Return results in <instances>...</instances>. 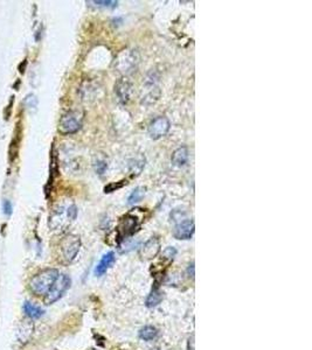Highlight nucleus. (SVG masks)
Instances as JSON below:
<instances>
[{"label": "nucleus", "instance_id": "f257e3e1", "mask_svg": "<svg viewBox=\"0 0 312 350\" xmlns=\"http://www.w3.org/2000/svg\"><path fill=\"white\" fill-rule=\"evenodd\" d=\"M59 277V271L55 268H47L34 276L29 282V288L34 294L46 295L51 290L53 284Z\"/></svg>", "mask_w": 312, "mask_h": 350}, {"label": "nucleus", "instance_id": "f03ea898", "mask_svg": "<svg viewBox=\"0 0 312 350\" xmlns=\"http://www.w3.org/2000/svg\"><path fill=\"white\" fill-rule=\"evenodd\" d=\"M140 63V54L136 49H125L115 59V69L123 75H129L137 69Z\"/></svg>", "mask_w": 312, "mask_h": 350}, {"label": "nucleus", "instance_id": "7ed1b4c3", "mask_svg": "<svg viewBox=\"0 0 312 350\" xmlns=\"http://www.w3.org/2000/svg\"><path fill=\"white\" fill-rule=\"evenodd\" d=\"M78 215V208L75 205H71L67 208L60 207L53 211L52 216L49 217V226L53 230L67 226L69 222L74 221Z\"/></svg>", "mask_w": 312, "mask_h": 350}, {"label": "nucleus", "instance_id": "20e7f679", "mask_svg": "<svg viewBox=\"0 0 312 350\" xmlns=\"http://www.w3.org/2000/svg\"><path fill=\"white\" fill-rule=\"evenodd\" d=\"M84 113L80 110H72L64 113L60 119L59 131L62 134H73L81 129Z\"/></svg>", "mask_w": 312, "mask_h": 350}, {"label": "nucleus", "instance_id": "39448f33", "mask_svg": "<svg viewBox=\"0 0 312 350\" xmlns=\"http://www.w3.org/2000/svg\"><path fill=\"white\" fill-rule=\"evenodd\" d=\"M81 248V240L76 235H67L60 243L61 256L65 263H71L78 256Z\"/></svg>", "mask_w": 312, "mask_h": 350}, {"label": "nucleus", "instance_id": "423d86ee", "mask_svg": "<svg viewBox=\"0 0 312 350\" xmlns=\"http://www.w3.org/2000/svg\"><path fill=\"white\" fill-rule=\"evenodd\" d=\"M71 278L67 275H59L55 283L53 284V286L47 294H46L45 302L47 305H52L57 300L63 297V294L67 292V290L71 287Z\"/></svg>", "mask_w": 312, "mask_h": 350}, {"label": "nucleus", "instance_id": "0eeeda50", "mask_svg": "<svg viewBox=\"0 0 312 350\" xmlns=\"http://www.w3.org/2000/svg\"><path fill=\"white\" fill-rule=\"evenodd\" d=\"M141 222L138 221V217L133 213H130L125 215L119 222L118 229L116 230V234L119 236V241H123L124 238L132 236L140 228Z\"/></svg>", "mask_w": 312, "mask_h": 350}, {"label": "nucleus", "instance_id": "6e6552de", "mask_svg": "<svg viewBox=\"0 0 312 350\" xmlns=\"http://www.w3.org/2000/svg\"><path fill=\"white\" fill-rule=\"evenodd\" d=\"M169 121L166 117H157L149 125V134L152 139H160L161 137L166 136L169 130Z\"/></svg>", "mask_w": 312, "mask_h": 350}, {"label": "nucleus", "instance_id": "1a4fd4ad", "mask_svg": "<svg viewBox=\"0 0 312 350\" xmlns=\"http://www.w3.org/2000/svg\"><path fill=\"white\" fill-rule=\"evenodd\" d=\"M115 92H116L118 101L122 104H126L130 101L131 94H132V83L126 77L118 80L115 86Z\"/></svg>", "mask_w": 312, "mask_h": 350}, {"label": "nucleus", "instance_id": "9d476101", "mask_svg": "<svg viewBox=\"0 0 312 350\" xmlns=\"http://www.w3.org/2000/svg\"><path fill=\"white\" fill-rule=\"evenodd\" d=\"M194 234L193 220H183L176 225L173 235L177 240H190Z\"/></svg>", "mask_w": 312, "mask_h": 350}, {"label": "nucleus", "instance_id": "9b49d317", "mask_svg": "<svg viewBox=\"0 0 312 350\" xmlns=\"http://www.w3.org/2000/svg\"><path fill=\"white\" fill-rule=\"evenodd\" d=\"M160 251V242L157 237H153L149 240L141 249V256L144 259H152L158 255Z\"/></svg>", "mask_w": 312, "mask_h": 350}, {"label": "nucleus", "instance_id": "f8f14e48", "mask_svg": "<svg viewBox=\"0 0 312 350\" xmlns=\"http://www.w3.org/2000/svg\"><path fill=\"white\" fill-rule=\"evenodd\" d=\"M115 260H116V257H115L114 252H108L102 257V259L99 260V263L97 264V266L95 268V275L97 277H102L104 273H106L109 268L113 266Z\"/></svg>", "mask_w": 312, "mask_h": 350}, {"label": "nucleus", "instance_id": "ddd939ff", "mask_svg": "<svg viewBox=\"0 0 312 350\" xmlns=\"http://www.w3.org/2000/svg\"><path fill=\"white\" fill-rule=\"evenodd\" d=\"M187 160H188V148L185 147V146L177 148L176 151L172 153L171 161H172V164L177 167L184 166V165L187 163Z\"/></svg>", "mask_w": 312, "mask_h": 350}, {"label": "nucleus", "instance_id": "4468645a", "mask_svg": "<svg viewBox=\"0 0 312 350\" xmlns=\"http://www.w3.org/2000/svg\"><path fill=\"white\" fill-rule=\"evenodd\" d=\"M24 310H25L27 317L30 318V319H39L45 313V310L42 309L41 307L34 305V303L28 302V301L25 302Z\"/></svg>", "mask_w": 312, "mask_h": 350}, {"label": "nucleus", "instance_id": "2eb2a0df", "mask_svg": "<svg viewBox=\"0 0 312 350\" xmlns=\"http://www.w3.org/2000/svg\"><path fill=\"white\" fill-rule=\"evenodd\" d=\"M33 332V324L29 320H24L20 325L18 332V337L22 340V342H27V340L32 335Z\"/></svg>", "mask_w": 312, "mask_h": 350}, {"label": "nucleus", "instance_id": "dca6fc26", "mask_svg": "<svg viewBox=\"0 0 312 350\" xmlns=\"http://www.w3.org/2000/svg\"><path fill=\"white\" fill-rule=\"evenodd\" d=\"M161 300H163V293H161L158 287H153L151 293L149 294L148 299H146V306L152 308V307L159 305Z\"/></svg>", "mask_w": 312, "mask_h": 350}, {"label": "nucleus", "instance_id": "f3484780", "mask_svg": "<svg viewBox=\"0 0 312 350\" xmlns=\"http://www.w3.org/2000/svg\"><path fill=\"white\" fill-rule=\"evenodd\" d=\"M158 335V330L152 326H145L140 330V337L144 341H151Z\"/></svg>", "mask_w": 312, "mask_h": 350}, {"label": "nucleus", "instance_id": "a211bd4d", "mask_svg": "<svg viewBox=\"0 0 312 350\" xmlns=\"http://www.w3.org/2000/svg\"><path fill=\"white\" fill-rule=\"evenodd\" d=\"M144 166H145V159L143 157H140V158H137V159L132 160L130 164L131 174H132L133 176L140 175L141 172L143 171Z\"/></svg>", "mask_w": 312, "mask_h": 350}, {"label": "nucleus", "instance_id": "6ab92c4d", "mask_svg": "<svg viewBox=\"0 0 312 350\" xmlns=\"http://www.w3.org/2000/svg\"><path fill=\"white\" fill-rule=\"evenodd\" d=\"M145 195V188L144 187H137L136 189L132 190V193L130 194L129 199H128V203L129 205H134V203L140 202L142 199H143V196Z\"/></svg>", "mask_w": 312, "mask_h": 350}, {"label": "nucleus", "instance_id": "aec40b11", "mask_svg": "<svg viewBox=\"0 0 312 350\" xmlns=\"http://www.w3.org/2000/svg\"><path fill=\"white\" fill-rule=\"evenodd\" d=\"M94 167H95V171H96V173H97V174H99V175L104 174V172H106L107 168H108L107 160L106 159H97L95 161Z\"/></svg>", "mask_w": 312, "mask_h": 350}, {"label": "nucleus", "instance_id": "412c9836", "mask_svg": "<svg viewBox=\"0 0 312 350\" xmlns=\"http://www.w3.org/2000/svg\"><path fill=\"white\" fill-rule=\"evenodd\" d=\"M90 4H95L98 7H115L117 6V2H111V0H98V2H90Z\"/></svg>", "mask_w": 312, "mask_h": 350}, {"label": "nucleus", "instance_id": "4be33fe9", "mask_svg": "<svg viewBox=\"0 0 312 350\" xmlns=\"http://www.w3.org/2000/svg\"><path fill=\"white\" fill-rule=\"evenodd\" d=\"M37 103H38V101H37L36 96H34V95H28L25 98L26 106L27 107H30V109H32V107H36L37 106Z\"/></svg>", "mask_w": 312, "mask_h": 350}, {"label": "nucleus", "instance_id": "5701e85b", "mask_svg": "<svg viewBox=\"0 0 312 350\" xmlns=\"http://www.w3.org/2000/svg\"><path fill=\"white\" fill-rule=\"evenodd\" d=\"M3 210H4V214H5V215H11V214H12V205H11V202L9 201V200H4Z\"/></svg>", "mask_w": 312, "mask_h": 350}, {"label": "nucleus", "instance_id": "b1692460", "mask_svg": "<svg viewBox=\"0 0 312 350\" xmlns=\"http://www.w3.org/2000/svg\"><path fill=\"white\" fill-rule=\"evenodd\" d=\"M124 183H126V182L118 183V184H116V183H111V184H109V186H107L106 188H104V191H106V193H111V191H114L115 189H118V188H122V187H123V184H124Z\"/></svg>", "mask_w": 312, "mask_h": 350}]
</instances>
